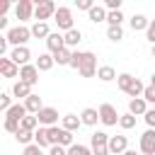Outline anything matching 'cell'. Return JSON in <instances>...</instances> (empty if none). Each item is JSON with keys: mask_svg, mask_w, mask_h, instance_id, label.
Wrapping results in <instances>:
<instances>
[{"mask_svg": "<svg viewBox=\"0 0 155 155\" xmlns=\"http://www.w3.org/2000/svg\"><path fill=\"white\" fill-rule=\"evenodd\" d=\"M143 92H145V85L136 78V80H133V85L128 87V92H126V94H128L131 99H136V97H143Z\"/></svg>", "mask_w": 155, "mask_h": 155, "instance_id": "31", "label": "cell"}, {"mask_svg": "<svg viewBox=\"0 0 155 155\" xmlns=\"http://www.w3.org/2000/svg\"><path fill=\"white\" fill-rule=\"evenodd\" d=\"M143 99H145L148 104H153V102H155V87H153V85H148V87H145V92H143Z\"/></svg>", "mask_w": 155, "mask_h": 155, "instance_id": "40", "label": "cell"}, {"mask_svg": "<svg viewBox=\"0 0 155 155\" xmlns=\"http://www.w3.org/2000/svg\"><path fill=\"white\" fill-rule=\"evenodd\" d=\"M121 22H124L121 10H119V12H109V15H107V24H109V27H121Z\"/></svg>", "mask_w": 155, "mask_h": 155, "instance_id": "36", "label": "cell"}, {"mask_svg": "<svg viewBox=\"0 0 155 155\" xmlns=\"http://www.w3.org/2000/svg\"><path fill=\"white\" fill-rule=\"evenodd\" d=\"M143 119H145V124H148V128H155V107H153V109H148Z\"/></svg>", "mask_w": 155, "mask_h": 155, "instance_id": "41", "label": "cell"}, {"mask_svg": "<svg viewBox=\"0 0 155 155\" xmlns=\"http://www.w3.org/2000/svg\"><path fill=\"white\" fill-rule=\"evenodd\" d=\"M0 73H2V78H17L19 75V65L12 58H0Z\"/></svg>", "mask_w": 155, "mask_h": 155, "instance_id": "14", "label": "cell"}, {"mask_svg": "<svg viewBox=\"0 0 155 155\" xmlns=\"http://www.w3.org/2000/svg\"><path fill=\"white\" fill-rule=\"evenodd\" d=\"M56 10H58V5L53 0H41V2H36L34 17H36V22H46L48 17H56Z\"/></svg>", "mask_w": 155, "mask_h": 155, "instance_id": "4", "label": "cell"}, {"mask_svg": "<svg viewBox=\"0 0 155 155\" xmlns=\"http://www.w3.org/2000/svg\"><path fill=\"white\" fill-rule=\"evenodd\" d=\"M2 126H5V131H7V133H15V136H17V133H19V128H22V121L5 116V124H2Z\"/></svg>", "mask_w": 155, "mask_h": 155, "instance_id": "32", "label": "cell"}, {"mask_svg": "<svg viewBox=\"0 0 155 155\" xmlns=\"http://www.w3.org/2000/svg\"><path fill=\"white\" fill-rule=\"evenodd\" d=\"M145 39H148V41L155 46V19H150V27L145 29Z\"/></svg>", "mask_w": 155, "mask_h": 155, "instance_id": "42", "label": "cell"}, {"mask_svg": "<svg viewBox=\"0 0 155 155\" xmlns=\"http://www.w3.org/2000/svg\"><path fill=\"white\" fill-rule=\"evenodd\" d=\"M97 78H99L102 82H111V80H116L119 75H116V70H114L111 65H99V70H97Z\"/></svg>", "mask_w": 155, "mask_h": 155, "instance_id": "24", "label": "cell"}, {"mask_svg": "<svg viewBox=\"0 0 155 155\" xmlns=\"http://www.w3.org/2000/svg\"><path fill=\"white\" fill-rule=\"evenodd\" d=\"M107 39L109 41H121L124 39V29L121 27H109L107 29Z\"/></svg>", "mask_w": 155, "mask_h": 155, "instance_id": "37", "label": "cell"}, {"mask_svg": "<svg viewBox=\"0 0 155 155\" xmlns=\"http://www.w3.org/2000/svg\"><path fill=\"white\" fill-rule=\"evenodd\" d=\"M10 107H12V97H10L7 92H0V109L7 114V111H10Z\"/></svg>", "mask_w": 155, "mask_h": 155, "instance_id": "38", "label": "cell"}, {"mask_svg": "<svg viewBox=\"0 0 155 155\" xmlns=\"http://www.w3.org/2000/svg\"><path fill=\"white\" fill-rule=\"evenodd\" d=\"M48 155H68V148H63V145H51V148H48Z\"/></svg>", "mask_w": 155, "mask_h": 155, "instance_id": "43", "label": "cell"}, {"mask_svg": "<svg viewBox=\"0 0 155 155\" xmlns=\"http://www.w3.org/2000/svg\"><path fill=\"white\" fill-rule=\"evenodd\" d=\"M124 155H140V153H136V150H126Z\"/></svg>", "mask_w": 155, "mask_h": 155, "instance_id": "47", "label": "cell"}, {"mask_svg": "<svg viewBox=\"0 0 155 155\" xmlns=\"http://www.w3.org/2000/svg\"><path fill=\"white\" fill-rule=\"evenodd\" d=\"M119 126H121L124 131H131V128L136 126V116H133V114H121V119H119Z\"/></svg>", "mask_w": 155, "mask_h": 155, "instance_id": "33", "label": "cell"}, {"mask_svg": "<svg viewBox=\"0 0 155 155\" xmlns=\"http://www.w3.org/2000/svg\"><path fill=\"white\" fill-rule=\"evenodd\" d=\"M34 143L44 150V148H51V140H48V128L46 126H39L36 131H34Z\"/></svg>", "mask_w": 155, "mask_h": 155, "instance_id": "19", "label": "cell"}, {"mask_svg": "<svg viewBox=\"0 0 155 155\" xmlns=\"http://www.w3.org/2000/svg\"><path fill=\"white\" fill-rule=\"evenodd\" d=\"M12 94H15L17 99H27V97H29V94H34V92H31V85H27V82L17 80V82L12 85Z\"/></svg>", "mask_w": 155, "mask_h": 155, "instance_id": "20", "label": "cell"}, {"mask_svg": "<svg viewBox=\"0 0 155 155\" xmlns=\"http://www.w3.org/2000/svg\"><path fill=\"white\" fill-rule=\"evenodd\" d=\"M70 68H75L82 78H92L97 75V56L92 51H73V61H70Z\"/></svg>", "mask_w": 155, "mask_h": 155, "instance_id": "1", "label": "cell"}, {"mask_svg": "<svg viewBox=\"0 0 155 155\" xmlns=\"http://www.w3.org/2000/svg\"><path fill=\"white\" fill-rule=\"evenodd\" d=\"M94 7V2L92 0H78V10H85V12H90Z\"/></svg>", "mask_w": 155, "mask_h": 155, "instance_id": "44", "label": "cell"}, {"mask_svg": "<svg viewBox=\"0 0 155 155\" xmlns=\"http://www.w3.org/2000/svg\"><path fill=\"white\" fill-rule=\"evenodd\" d=\"M39 126H41V124H39V119H36L34 114H27V116L22 119V131H31V133H34Z\"/></svg>", "mask_w": 155, "mask_h": 155, "instance_id": "29", "label": "cell"}, {"mask_svg": "<svg viewBox=\"0 0 155 155\" xmlns=\"http://www.w3.org/2000/svg\"><path fill=\"white\" fill-rule=\"evenodd\" d=\"M48 24L46 22H34L31 24V36H36V39H48Z\"/></svg>", "mask_w": 155, "mask_h": 155, "instance_id": "25", "label": "cell"}, {"mask_svg": "<svg viewBox=\"0 0 155 155\" xmlns=\"http://www.w3.org/2000/svg\"><path fill=\"white\" fill-rule=\"evenodd\" d=\"M15 138H17V143H22L24 148L34 143V133H31V131H22V128H19V133H17Z\"/></svg>", "mask_w": 155, "mask_h": 155, "instance_id": "34", "label": "cell"}, {"mask_svg": "<svg viewBox=\"0 0 155 155\" xmlns=\"http://www.w3.org/2000/svg\"><path fill=\"white\" fill-rule=\"evenodd\" d=\"M153 58H155V46H153Z\"/></svg>", "mask_w": 155, "mask_h": 155, "instance_id": "49", "label": "cell"}, {"mask_svg": "<svg viewBox=\"0 0 155 155\" xmlns=\"http://www.w3.org/2000/svg\"><path fill=\"white\" fill-rule=\"evenodd\" d=\"M22 155H48V153H44L36 143H31V145H27V148H24V153H22Z\"/></svg>", "mask_w": 155, "mask_h": 155, "instance_id": "39", "label": "cell"}, {"mask_svg": "<svg viewBox=\"0 0 155 155\" xmlns=\"http://www.w3.org/2000/svg\"><path fill=\"white\" fill-rule=\"evenodd\" d=\"M80 41H82V31H80V29L65 31V48H73V46H78Z\"/></svg>", "mask_w": 155, "mask_h": 155, "instance_id": "26", "label": "cell"}, {"mask_svg": "<svg viewBox=\"0 0 155 155\" xmlns=\"http://www.w3.org/2000/svg\"><path fill=\"white\" fill-rule=\"evenodd\" d=\"M24 107H27V111H29V114H34V116H36V114L44 109V102H41V97H39V94H29V97L24 99Z\"/></svg>", "mask_w": 155, "mask_h": 155, "instance_id": "18", "label": "cell"}, {"mask_svg": "<svg viewBox=\"0 0 155 155\" xmlns=\"http://www.w3.org/2000/svg\"><path fill=\"white\" fill-rule=\"evenodd\" d=\"M61 126L65 128V131H70V133H75L80 126H82V119L80 116H75V114H65L63 119H61Z\"/></svg>", "mask_w": 155, "mask_h": 155, "instance_id": "16", "label": "cell"}, {"mask_svg": "<svg viewBox=\"0 0 155 155\" xmlns=\"http://www.w3.org/2000/svg\"><path fill=\"white\" fill-rule=\"evenodd\" d=\"M68 155H92V148L75 143V145H70V148H68Z\"/></svg>", "mask_w": 155, "mask_h": 155, "instance_id": "35", "label": "cell"}, {"mask_svg": "<svg viewBox=\"0 0 155 155\" xmlns=\"http://www.w3.org/2000/svg\"><path fill=\"white\" fill-rule=\"evenodd\" d=\"M53 61H56L58 65H70V61H73V51H70V48H61V51L53 53Z\"/></svg>", "mask_w": 155, "mask_h": 155, "instance_id": "27", "label": "cell"}, {"mask_svg": "<svg viewBox=\"0 0 155 155\" xmlns=\"http://www.w3.org/2000/svg\"><path fill=\"white\" fill-rule=\"evenodd\" d=\"M150 27V19L145 17V15H133L131 17V29L133 31H143V29H148Z\"/></svg>", "mask_w": 155, "mask_h": 155, "instance_id": "23", "label": "cell"}, {"mask_svg": "<svg viewBox=\"0 0 155 155\" xmlns=\"http://www.w3.org/2000/svg\"><path fill=\"white\" fill-rule=\"evenodd\" d=\"M36 119H39V124H41V126H46V128L58 126V111H56L53 107H44V109L36 114Z\"/></svg>", "mask_w": 155, "mask_h": 155, "instance_id": "8", "label": "cell"}, {"mask_svg": "<svg viewBox=\"0 0 155 155\" xmlns=\"http://www.w3.org/2000/svg\"><path fill=\"white\" fill-rule=\"evenodd\" d=\"M46 48H48V53H56V51L65 48V34L51 31V34H48V39H46Z\"/></svg>", "mask_w": 155, "mask_h": 155, "instance_id": "11", "label": "cell"}, {"mask_svg": "<svg viewBox=\"0 0 155 155\" xmlns=\"http://www.w3.org/2000/svg\"><path fill=\"white\" fill-rule=\"evenodd\" d=\"M140 153L143 155H155V128H148L140 136Z\"/></svg>", "mask_w": 155, "mask_h": 155, "instance_id": "10", "label": "cell"}, {"mask_svg": "<svg viewBox=\"0 0 155 155\" xmlns=\"http://www.w3.org/2000/svg\"><path fill=\"white\" fill-rule=\"evenodd\" d=\"M119 119H121V114L116 111V107H114V104L104 102V104L99 107V121H102L104 126H116V124H119Z\"/></svg>", "mask_w": 155, "mask_h": 155, "instance_id": "5", "label": "cell"}, {"mask_svg": "<svg viewBox=\"0 0 155 155\" xmlns=\"http://www.w3.org/2000/svg\"><path fill=\"white\" fill-rule=\"evenodd\" d=\"M10 58L22 68V65H29V58H31V51L27 48V46H17V48H12V53H10Z\"/></svg>", "mask_w": 155, "mask_h": 155, "instance_id": "13", "label": "cell"}, {"mask_svg": "<svg viewBox=\"0 0 155 155\" xmlns=\"http://www.w3.org/2000/svg\"><path fill=\"white\" fill-rule=\"evenodd\" d=\"M133 80H136L133 75H128V73H121V75L116 78V85H119V90H121V92H128V87L133 85Z\"/></svg>", "mask_w": 155, "mask_h": 155, "instance_id": "30", "label": "cell"}, {"mask_svg": "<svg viewBox=\"0 0 155 155\" xmlns=\"http://www.w3.org/2000/svg\"><path fill=\"white\" fill-rule=\"evenodd\" d=\"M7 36H0V53H5V48H7Z\"/></svg>", "mask_w": 155, "mask_h": 155, "instance_id": "45", "label": "cell"}, {"mask_svg": "<svg viewBox=\"0 0 155 155\" xmlns=\"http://www.w3.org/2000/svg\"><path fill=\"white\" fill-rule=\"evenodd\" d=\"M109 138L104 131H94L92 138H90V148H92V155H111L109 153Z\"/></svg>", "mask_w": 155, "mask_h": 155, "instance_id": "3", "label": "cell"}, {"mask_svg": "<svg viewBox=\"0 0 155 155\" xmlns=\"http://www.w3.org/2000/svg\"><path fill=\"white\" fill-rule=\"evenodd\" d=\"M126 150H128L126 136H111V138H109V153H111V155H124Z\"/></svg>", "mask_w": 155, "mask_h": 155, "instance_id": "12", "label": "cell"}, {"mask_svg": "<svg viewBox=\"0 0 155 155\" xmlns=\"http://www.w3.org/2000/svg\"><path fill=\"white\" fill-rule=\"evenodd\" d=\"M7 41L17 48V46H27V41L31 39V27H24V24H19V27H12L7 34Z\"/></svg>", "mask_w": 155, "mask_h": 155, "instance_id": "2", "label": "cell"}, {"mask_svg": "<svg viewBox=\"0 0 155 155\" xmlns=\"http://www.w3.org/2000/svg\"><path fill=\"white\" fill-rule=\"evenodd\" d=\"M27 114H29V111H27V107L17 102V104H12V107H10V111H7L5 116H10V119H17V121H22V119H24Z\"/></svg>", "mask_w": 155, "mask_h": 155, "instance_id": "28", "label": "cell"}, {"mask_svg": "<svg viewBox=\"0 0 155 155\" xmlns=\"http://www.w3.org/2000/svg\"><path fill=\"white\" fill-rule=\"evenodd\" d=\"M107 15H109V12H107V7H104V5H94V7L87 12L90 22H94V24H97V22H107Z\"/></svg>", "mask_w": 155, "mask_h": 155, "instance_id": "22", "label": "cell"}, {"mask_svg": "<svg viewBox=\"0 0 155 155\" xmlns=\"http://www.w3.org/2000/svg\"><path fill=\"white\" fill-rule=\"evenodd\" d=\"M19 80L34 87V85L39 82V68L31 65V63H29V65H22V68H19Z\"/></svg>", "mask_w": 155, "mask_h": 155, "instance_id": "9", "label": "cell"}, {"mask_svg": "<svg viewBox=\"0 0 155 155\" xmlns=\"http://www.w3.org/2000/svg\"><path fill=\"white\" fill-rule=\"evenodd\" d=\"M53 19H56L58 29H63V31H70V29H75V27H73V10H70V7H58Z\"/></svg>", "mask_w": 155, "mask_h": 155, "instance_id": "6", "label": "cell"}, {"mask_svg": "<svg viewBox=\"0 0 155 155\" xmlns=\"http://www.w3.org/2000/svg\"><path fill=\"white\" fill-rule=\"evenodd\" d=\"M0 29H7V17H2V15H0ZM7 31H10V29H7Z\"/></svg>", "mask_w": 155, "mask_h": 155, "instance_id": "46", "label": "cell"}, {"mask_svg": "<svg viewBox=\"0 0 155 155\" xmlns=\"http://www.w3.org/2000/svg\"><path fill=\"white\" fill-rule=\"evenodd\" d=\"M80 119H82V124H85V126H97V121H99V109L87 107V109H82Z\"/></svg>", "mask_w": 155, "mask_h": 155, "instance_id": "21", "label": "cell"}, {"mask_svg": "<svg viewBox=\"0 0 155 155\" xmlns=\"http://www.w3.org/2000/svg\"><path fill=\"white\" fill-rule=\"evenodd\" d=\"M145 111H148V102H145L143 97H136V99L128 102V114H133V116H145Z\"/></svg>", "mask_w": 155, "mask_h": 155, "instance_id": "15", "label": "cell"}, {"mask_svg": "<svg viewBox=\"0 0 155 155\" xmlns=\"http://www.w3.org/2000/svg\"><path fill=\"white\" fill-rule=\"evenodd\" d=\"M34 10H36V5H34L31 0H19V2L15 5V17H17L19 22H27V19H31Z\"/></svg>", "mask_w": 155, "mask_h": 155, "instance_id": "7", "label": "cell"}, {"mask_svg": "<svg viewBox=\"0 0 155 155\" xmlns=\"http://www.w3.org/2000/svg\"><path fill=\"white\" fill-rule=\"evenodd\" d=\"M36 68H39V73H46V70H51L53 65H56V61H53V53H39V58H36V63H34Z\"/></svg>", "mask_w": 155, "mask_h": 155, "instance_id": "17", "label": "cell"}, {"mask_svg": "<svg viewBox=\"0 0 155 155\" xmlns=\"http://www.w3.org/2000/svg\"><path fill=\"white\" fill-rule=\"evenodd\" d=\"M150 85H153V87H155V73H153V80H150Z\"/></svg>", "mask_w": 155, "mask_h": 155, "instance_id": "48", "label": "cell"}]
</instances>
